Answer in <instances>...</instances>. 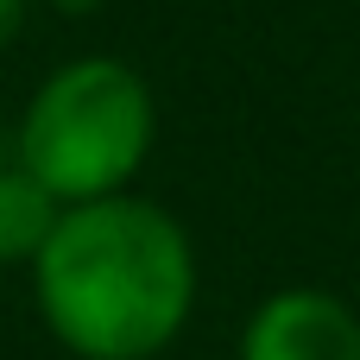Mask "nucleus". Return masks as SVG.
Listing matches in <instances>:
<instances>
[{
  "instance_id": "nucleus-1",
  "label": "nucleus",
  "mask_w": 360,
  "mask_h": 360,
  "mask_svg": "<svg viewBox=\"0 0 360 360\" xmlns=\"http://www.w3.org/2000/svg\"><path fill=\"white\" fill-rule=\"evenodd\" d=\"M32 297L76 360H152L196 310V247L152 196L76 202L32 259Z\"/></svg>"
},
{
  "instance_id": "nucleus-2",
  "label": "nucleus",
  "mask_w": 360,
  "mask_h": 360,
  "mask_svg": "<svg viewBox=\"0 0 360 360\" xmlns=\"http://www.w3.org/2000/svg\"><path fill=\"white\" fill-rule=\"evenodd\" d=\"M152 139H158L152 82L120 57H76L51 70L13 127V152L63 209L127 196Z\"/></svg>"
},
{
  "instance_id": "nucleus-3",
  "label": "nucleus",
  "mask_w": 360,
  "mask_h": 360,
  "mask_svg": "<svg viewBox=\"0 0 360 360\" xmlns=\"http://www.w3.org/2000/svg\"><path fill=\"white\" fill-rule=\"evenodd\" d=\"M240 360H360V316L323 285H285L247 316Z\"/></svg>"
},
{
  "instance_id": "nucleus-4",
  "label": "nucleus",
  "mask_w": 360,
  "mask_h": 360,
  "mask_svg": "<svg viewBox=\"0 0 360 360\" xmlns=\"http://www.w3.org/2000/svg\"><path fill=\"white\" fill-rule=\"evenodd\" d=\"M63 202L25 171L13 139H0V266H32L38 247L51 240Z\"/></svg>"
},
{
  "instance_id": "nucleus-5",
  "label": "nucleus",
  "mask_w": 360,
  "mask_h": 360,
  "mask_svg": "<svg viewBox=\"0 0 360 360\" xmlns=\"http://www.w3.org/2000/svg\"><path fill=\"white\" fill-rule=\"evenodd\" d=\"M13 13H19V0H0V32L13 25Z\"/></svg>"
}]
</instances>
